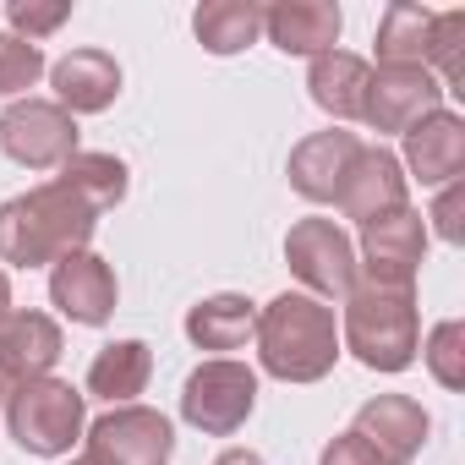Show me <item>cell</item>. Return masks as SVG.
<instances>
[{"label":"cell","instance_id":"1","mask_svg":"<svg viewBox=\"0 0 465 465\" xmlns=\"http://www.w3.org/2000/svg\"><path fill=\"white\" fill-rule=\"evenodd\" d=\"M99 230V213L66 192L61 181H45L12 203H0V263H17V269H55L72 252H88Z\"/></svg>","mask_w":465,"mask_h":465},{"label":"cell","instance_id":"2","mask_svg":"<svg viewBox=\"0 0 465 465\" xmlns=\"http://www.w3.org/2000/svg\"><path fill=\"white\" fill-rule=\"evenodd\" d=\"M258 361L269 378L280 383H318L334 372L340 361V329H334V312L307 296V291H285L274 296L263 312H258Z\"/></svg>","mask_w":465,"mask_h":465},{"label":"cell","instance_id":"3","mask_svg":"<svg viewBox=\"0 0 465 465\" xmlns=\"http://www.w3.org/2000/svg\"><path fill=\"white\" fill-rule=\"evenodd\" d=\"M345 345L372 372H405L421 351V318L411 285H378L356 280L345 296Z\"/></svg>","mask_w":465,"mask_h":465},{"label":"cell","instance_id":"4","mask_svg":"<svg viewBox=\"0 0 465 465\" xmlns=\"http://www.w3.org/2000/svg\"><path fill=\"white\" fill-rule=\"evenodd\" d=\"M6 427L12 438L39 454V460H55L66 454L83 427H88V405H83V389H72L66 378H28L6 394Z\"/></svg>","mask_w":465,"mask_h":465},{"label":"cell","instance_id":"5","mask_svg":"<svg viewBox=\"0 0 465 465\" xmlns=\"http://www.w3.org/2000/svg\"><path fill=\"white\" fill-rule=\"evenodd\" d=\"M258 405V372L247 361H230V356H213L203 361L186 383H181V416L208 432V438H230L242 432L247 416Z\"/></svg>","mask_w":465,"mask_h":465},{"label":"cell","instance_id":"6","mask_svg":"<svg viewBox=\"0 0 465 465\" xmlns=\"http://www.w3.org/2000/svg\"><path fill=\"white\" fill-rule=\"evenodd\" d=\"M175 427L153 405H115L88 427V465H170Z\"/></svg>","mask_w":465,"mask_h":465},{"label":"cell","instance_id":"7","mask_svg":"<svg viewBox=\"0 0 465 465\" xmlns=\"http://www.w3.org/2000/svg\"><path fill=\"white\" fill-rule=\"evenodd\" d=\"M285 263L291 274L307 285V296H351L356 291V247L351 236L334 224V219H296L291 224V236H285Z\"/></svg>","mask_w":465,"mask_h":465},{"label":"cell","instance_id":"8","mask_svg":"<svg viewBox=\"0 0 465 465\" xmlns=\"http://www.w3.org/2000/svg\"><path fill=\"white\" fill-rule=\"evenodd\" d=\"M0 148L28 170H55L77 153V121L55 99H12L0 115Z\"/></svg>","mask_w":465,"mask_h":465},{"label":"cell","instance_id":"9","mask_svg":"<svg viewBox=\"0 0 465 465\" xmlns=\"http://www.w3.org/2000/svg\"><path fill=\"white\" fill-rule=\"evenodd\" d=\"M427 258V219L405 203L372 224H361V263L378 285H416V269Z\"/></svg>","mask_w":465,"mask_h":465},{"label":"cell","instance_id":"10","mask_svg":"<svg viewBox=\"0 0 465 465\" xmlns=\"http://www.w3.org/2000/svg\"><path fill=\"white\" fill-rule=\"evenodd\" d=\"M432 110H443V88H438V77L427 66H378L372 83H367L361 121L372 132H411Z\"/></svg>","mask_w":465,"mask_h":465},{"label":"cell","instance_id":"11","mask_svg":"<svg viewBox=\"0 0 465 465\" xmlns=\"http://www.w3.org/2000/svg\"><path fill=\"white\" fill-rule=\"evenodd\" d=\"M351 432H356L383 465H411V460L421 454L432 421H427V411H421L411 394H378V400H367V405L356 411Z\"/></svg>","mask_w":465,"mask_h":465},{"label":"cell","instance_id":"12","mask_svg":"<svg viewBox=\"0 0 465 465\" xmlns=\"http://www.w3.org/2000/svg\"><path fill=\"white\" fill-rule=\"evenodd\" d=\"M115 296H121L115 269H110L99 252H72V258H61V263L50 269V302H55L72 323H83V329L110 323Z\"/></svg>","mask_w":465,"mask_h":465},{"label":"cell","instance_id":"13","mask_svg":"<svg viewBox=\"0 0 465 465\" xmlns=\"http://www.w3.org/2000/svg\"><path fill=\"white\" fill-rule=\"evenodd\" d=\"M334 203H340V213L356 219V224H372V219L405 208V170H400V159H394L389 148H361L356 164L345 170Z\"/></svg>","mask_w":465,"mask_h":465},{"label":"cell","instance_id":"14","mask_svg":"<svg viewBox=\"0 0 465 465\" xmlns=\"http://www.w3.org/2000/svg\"><path fill=\"white\" fill-rule=\"evenodd\" d=\"M421 186H449L465 170V121L454 110H432L405 132V164Z\"/></svg>","mask_w":465,"mask_h":465},{"label":"cell","instance_id":"15","mask_svg":"<svg viewBox=\"0 0 465 465\" xmlns=\"http://www.w3.org/2000/svg\"><path fill=\"white\" fill-rule=\"evenodd\" d=\"M61 351L66 340L50 312H6V323H0V372L12 378V389L28 378H50Z\"/></svg>","mask_w":465,"mask_h":465},{"label":"cell","instance_id":"16","mask_svg":"<svg viewBox=\"0 0 465 465\" xmlns=\"http://www.w3.org/2000/svg\"><path fill=\"white\" fill-rule=\"evenodd\" d=\"M50 83H55V104L66 115H99L121 99V66L115 55L104 50H72L50 66Z\"/></svg>","mask_w":465,"mask_h":465},{"label":"cell","instance_id":"17","mask_svg":"<svg viewBox=\"0 0 465 465\" xmlns=\"http://www.w3.org/2000/svg\"><path fill=\"white\" fill-rule=\"evenodd\" d=\"M356 153H361L356 132H312V137H302L291 148V186L307 203H334L345 170L356 164Z\"/></svg>","mask_w":465,"mask_h":465},{"label":"cell","instance_id":"18","mask_svg":"<svg viewBox=\"0 0 465 465\" xmlns=\"http://www.w3.org/2000/svg\"><path fill=\"white\" fill-rule=\"evenodd\" d=\"M340 28H345V17L329 0H280V6L263 12V34L285 55H312L318 61L340 45Z\"/></svg>","mask_w":465,"mask_h":465},{"label":"cell","instance_id":"19","mask_svg":"<svg viewBox=\"0 0 465 465\" xmlns=\"http://www.w3.org/2000/svg\"><path fill=\"white\" fill-rule=\"evenodd\" d=\"M367 83H372V66L351 50H329L312 61L307 72V88H312V104L340 115V121H361L367 110Z\"/></svg>","mask_w":465,"mask_h":465},{"label":"cell","instance_id":"20","mask_svg":"<svg viewBox=\"0 0 465 465\" xmlns=\"http://www.w3.org/2000/svg\"><path fill=\"white\" fill-rule=\"evenodd\" d=\"M258 329V307L247 296H208L186 312V340L197 351H242Z\"/></svg>","mask_w":465,"mask_h":465},{"label":"cell","instance_id":"21","mask_svg":"<svg viewBox=\"0 0 465 465\" xmlns=\"http://www.w3.org/2000/svg\"><path fill=\"white\" fill-rule=\"evenodd\" d=\"M192 34L208 55H242L263 34V6H252V0H208L192 17Z\"/></svg>","mask_w":465,"mask_h":465},{"label":"cell","instance_id":"22","mask_svg":"<svg viewBox=\"0 0 465 465\" xmlns=\"http://www.w3.org/2000/svg\"><path fill=\"white\" fill-rule=\"evenodd\" d=\"M148 372H153V356L143 340H115L94 356L88 367V394L110 400V405H132L143 389H148Z\"/></svg>","mask_w":465,"mask_h":465},{"label":"cell","instance_id":"23","mask_svg":"<svg viewBox=\"0 0 465 465\" xmlns=\"http://www.w3.org/2000/svg\"><path fill=\"white\" fill-rule=\"evenodd\" d=\"M66 192H77L94 213H104V208H115L121 197H126V164L115 159V153H88V148H77L66 164H61V175H55Z\"/></svg>","mask_w":465,"mask_h":465},{"label":"cell","instance_id":"24","mask_svg":"<svg viewBox=\"0 0 465 465\" xmlns=\"http://www.w3.org/2000/svg\"><path fill=\"white\" fill-rule=\"evenodd\" d=\"M427 34H432V12L389 6L378 23V66H427Z\"/></svg>","mask_w":465,"mask_h":465},{"label":"cell","instance_id":"25","mask_svg":"<svg viewBox=\"0 0 465 465\" xmlns=\"http://www.w3.org/2000/svg\"><path fill=\"white\" fill-rule=\"evenodd\" d=\"M465 12H443L432 17V34H427V72L438 77V88H460L465 83Z\"/></svg>","mask_w":465,"mask_h":465},{"label":"cell","instance_id":"26","mask_svg":"<svg viewBox=\"0 0 465 465\" xmlns=\"http://www.w3.org/2000/svg\"><path fill=\"white\" fill-rule=\"evenodd\" d=\"M421 361H427V372H432L443 389H465V323H460V318H443V323L427 334Z\"/></svg>","mask_w":465,"mask_h":465},{"label":"cell","instance_id":"27","mask_svg":"<svg viewBox=\"0 0 465 465\" xmlns=\"http://www.w3.org/2000/svg\"><path fill=\"white\" fill-rule=\"evenodd\" d=\"M50 72L45 50L17 39V34H0V99H17L23 88H34L39 77Z\"/></svg>","mask_w":465,"mask_h":465},{"label":"cell","instance_id":"28","mask_svg":"<svg viewBox=\"0 0 465 465\" xmlns=\"http://www.w3.org/2000/svg\"><path fill=\"white\" fill-rule=\"evenodd\" d=\"M72 17V0H12L6 6V23H12V34L17 39H45V34H55L61 23Z\"/></svg>","mask_w":465,"mask_h":465},{"label":"cell","instance_id":"29","mask_svg":"<svg viewBox=\"0 0 465 465\" xmlns=\"http://www.w3.org/2000/svg\"><path fill=\"white\" fill-rule=\"evenodd\" d=\"M460 213H465V186H460V181H449V186H438V203H432V219H438V236H443L449 247H460V242H465V224H460Z\"/></svg>","mask_w":465,"mask_h":465},{"label":"cell","instance_id":"30","mask_svg":"<svg viewBox=\"0 0 465 465\" xmlns=\"http://www.w3.org/2000/svg\"><path fill=\"white\" fill-rule=\"evenodd\" d=\"M318 465H383V460H378L356 432H340V438L323 449V460H318Z\"/></svg>","mask_w":465,"mask_h":465},{"label":"cell","instance_id":"31","mask_svg":"<svg viewBox=\"0 0 465 465\" xmlns=\"http://www.w3.org/2000/svg\"><path fill=\"white\" fill-rule=\"evenodd\" d=\"M213 465H263V454H258V449H224Z\"/></svg>","mask_w":465,"mask_h":465},{"label":"cell","instance_id":"32","mask_svg":"<svg viewBox=\"0 0 465 465\" xmlns=\"http://www.w3.org/2000/svg\"><path fill=\"white\" fill-rule=\"evenodd\" d=\"M6 312H12V285H6V274H0V323H6Z\"/></svg>","mask_w":465,"mask_h":465},{"label":"cell","instance_id":"33","mask_svg":"<svg viewBox=\"0 0 465 465\" xmlns=\"http://www.w3.org/2000/svg\"><path fill=\"white\" fill-rule=\"evenodd\" d=\"M6 394H12V378H6V372H0V400H6Z\"/></svg>","mask_w":465,"mask_h":465},{"label":"cell","instance_id":"34","mask_svg":"<svg viewBox=\"0 0 465 465\" xmlns=\"http://www.w3.org/2000/svg\"><path fill=\"white\" fill-rule=\"evenodd\" d=\"M72 465H88V460H72Z\"/></svg>","mask_w":465,"mask_h":465}]
</instances>
